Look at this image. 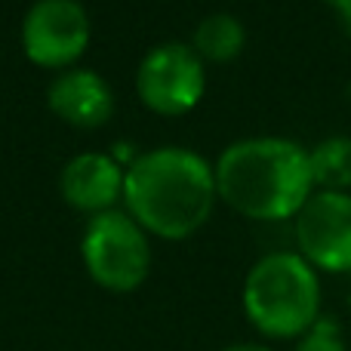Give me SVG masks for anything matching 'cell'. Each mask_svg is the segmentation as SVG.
<instances>
[{"mask_svg": "<svg viewBox=\"0 0 351 351\" xmlns=\"http://www.w3.org/2000/svg\"><path fill=\"white\" fill-rule=\"evenodd\" d=\"M93 25L77 0H37L22 19V49L28 62L68 71L86 53Z\"/></svg>", "mask_w": 351, "mask_h": 351, "instance_id": "obj_7", "label": "cell"}, {"mask_svg": "<svg viewBox=\"0 0 351 351\" xmlns=\"http://www.w3.org/2000/svg\"><path fill=\"white\" fill-rule=\"evenodd\" d=\"M123 206L160 241H185L206 225L219 200L216 170L188 148L142 152L123 173Z\"/></svg>", "mask_w": 351, "mask_h": 351, "instance_id": "obj_1", "label": "cell"}, {"mask_svg": "<svg viewBox=\"0 0 351 351\" xmlns=\"http://www.w3.org/2000/svg\"><path fill=\"white\" fill-rule=\"evenodd\" d=\"M293 351H351V346L346 342V333H342L339 321L321 315V321H317L305 336L296 339Z\"/></svg>", "mask_w": 351, "mask_h": 351, "instance_id": "obj_12", "label": "cell"}, {"mask_svg": "<svg viewBox=\"0 0 351 351\" xmlns=\"http://www.w3.org/2000/svg\"><path fill=\"white\" fill-rule=\"evenodd\" d=\"M222 351H274L265 342H234V346H225Z\"/></svg>", "mask_w": 351, "mask_h": 351, "instance_id": "obj_13", "label": "cell"}, {"mask_svg": "<svg viewBox=\"0 0 351 351\" xmlns=\"http://www.w3.org/2000/svg\"><path fill=\"white\" fill-rule=\"evenodd\" d=\"M123 167L105 152H84L62 167L59 191L68 206L80 213L114 210V204L123 197Z\"/></svg>", "mask_w": 351, "mask_h": 351, "instance_id": "obj_8", "label": "cell"}, {"mask_svg": "<svg viewBox=\"0 0 351 351\" xmlns=\"http://www.w3.org/2000/svg\"><path fill=\"white\" fill-rule=\"evenodd\" d=\"M324 3H327L330 10H336V6H342V3H346V0H324Z\"/></svg>", "mask_w": 351, "mask_h": 351, "instance_id": "obj_15", "label": "cell"}, {"mask_svg": "<svg viewBox=\"0 0 351 351\" xmlns=\"http://www.w3.org/2000/svg\"><path fill=\"white\" fill-rule=\"evenodd\" d=\"M336 16H339V22H342V31H346V34L351 37V0H346V3L342 6H336Z\"/></svg>", "mask_w": 351, "mask_h": 351, "instance_id": "obj_14", "label": "cell"}, {"mask_svg": "<svg viewBox=\"0 0 351 351\" xmlns=\"http://www.w3.org/2000/svg\"><path fill=\"white\" fill-rule=\"evenodd\" d=\"M136 93L142 105L160 117L188 114L206 93L204 59L191 49V43H158L136 68Z\"/></svg>", "mask_w": 351, "mask_h": 351, "instance_id": "obj_5", "label": "cell"}, {"mask_svg": "<svg viewBox=\"0 0 351 351\" xmlns=\"http://www.w3.org/2000/svg\"><path fill=\"white\" fill-rule=\"evenodd\" d=\"M213 170L219 200L253 222L296 219L305 200L315 194L308 148L280 136L231 142Z\"/></svg>", "mask_w": 351, "mask_h": 351, "instance_id": "obj_2", "label": "cell"}, {"mask_svg": "<svg viewBox=\"0 0 351 351\" xmlns=\"http://www.w3.org/2000/svg\"><path fill=\"white\" fill-rule=\"evenodd\" d=\"M296 253L317 274H351V194L315 191L293 219Z\"/></svg>", "mask_w": 351, "mask_h": 351, "instance_id": "obj_6", "label": "cell"}, {"mask_svg": "<svg viewBox=\"0 0 351 351\" xmlns=\"http://www.w3.org/2000/svg\"><path fill=\"white\" fill-rule=\"evenodd\" d=\"M315 191H351V136H327L308 148Z\"/></svg>", "mask_w": 351, "mask_h": 351, "instance_id": "obj_11", "label": "cell"}, {"mask_svg": "<svg viewBox=\"0 0 351 351\" xmlns=\"http://www.w3.org/2000/svg\"><path fill=\"white\" fill-rule=\"evenodd\" d=\"M243 47H247V28L231 12H210V16L200 19L191 34L194 53L204 62H216V65L237 59Z\"/></svg>", "mask_w": 351, "mask_h": 351, "instance_id": "obj_10", "label": "cell"}, {"mask_svg": "<svg viewBox=\"0 0 351 351\" xmlns=\"http://www.w3.org/2000/svg\"><path fill=\"white\" fill-rule=\"evenodd\" d=\"M348 315H351V293H348Z\"/></svg>", "mask_w": 351, "mask_h": 351, "instance_id": "obj_16", "label": "cell"}, {"mask_svg": "<svg viewBox=\"0 0 351 351\" xmlns=\"http://www.w3.org/2000/svg\"><path fill=\"white\" fill-rule=\"evenodd\" d=\"M80 259L96 287L108 293H136L152 271V243L127 210H108L90 216L80 237Z\"/></svg>", "mask_w": 351, "mask_h": 351, "instance_id": "obj_4", "label": "cell"}, {"mask_svg": "<svg viewBox=\"0 0 351 351\" xmlns=\"http://www.w3.org/2000/svg\"><path fill=\"white\" fill-rule=\"evenodd\" d=\"M321 274L296 253L278 250L256 262L243 278L241 305L247 324L271 342H296L321 321Z\"/></svg>", "mask_w": 351, "mask_h": 351, "instance_id": "obj_3", "label": "cell"}, {"mask_svg": "<svg viewBox=\"0 0 351 351\" xmlns=\"http://www.w3.org/2000/svg\"><path fill=\"white\" fill-rule=\"evenodd\" d=\"M47 105L62 123L80 130L105 127L114 114V90L102 74L90 68H68L49 84Z\"/></svg>", "mask_w": 351, "mask_h": 351, "instance_id": "obj_9", "label": "cell"}]
</instances>
